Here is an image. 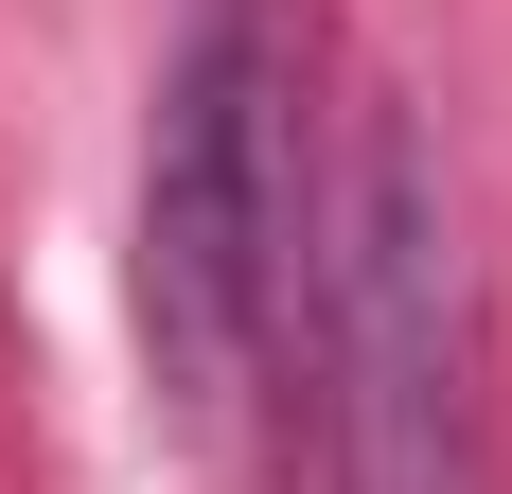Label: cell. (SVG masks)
I'll use <instances>...</instances> for the list:
<instances>
[{
  "mask_svg": "<svg viewBox=\"0 0 512 494\" xmlns=\"http://www.w3.org/2000/svg\"><path fill=\"white\" fill-rule=\"evenodd\" d=\"M265 230H283V177H265V53L248 18L212 0L177 71H159V124H142V353H159V406L177 424H230L248 406V353H265Z\"/></svg>",
  "mask_w": 512,
  "mask_h": 494,
  "instance_id": "obj_1",
  "label": "cell"
},
{
  "mask_svg": "<svg viewBox=\"0 0 512 494\" xmlns=\"http://www.w3.org/2000/svg\"><path fill=\"white\" fill-rule=\"evenodd\" d=\"M336 477L354 494H460V247L424 124L371 106L354 142V283H336Z\"/></svg>",
  "mask_w": 512,
  "mask_h": 494,
  "instance_id": "obj_2",
  "label": "cell"
}]
</instances>
